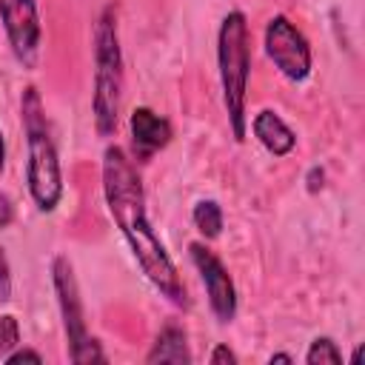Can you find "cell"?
<instances>
[{
    "label": "cell",
    "mask_w": 365,
    "mask_h": 365,
    "mask_svg": "<svg viewBox=\"0 0 365 365\" xmlns=\"http://www.w3.org/2000/svg\"><path fill=\"white\" fill-rule=\"evenodd\" d=\"M103 194H106L108 214L117 222L123 240L128 242L145 279L168 302H174L177 308H188V294L177 274V265L165 254V245L154 234L151 220L145 214L143 180L120 145H108L103 154Z\"/></svg>",
    "instance_id": "6da1fadb"
},
{
    "label": "cell",
    "mask_w": 365,
    "mask_h": 365,
    "mask_svg": "<svg viewBox=\"0 0 365 365\" xmlns=\"http://www.w3.org/2000/svg\"><path fill=\"white\" fill-rule=\"evenodd\" d=\"M20 117H23L26 143H29V165H26L29 194L40 211H54L63 197L60 160H57V148H54V140L48 131L43 100H40L37 88H31V86L20 97Z\"/></svg>",
    "instance_id": "7a4b0ae2"
},
{
    "label": "cell",
    "mask_w": 365,
    "mask_h": 365,
    "mask_svg": "<svg viewBox=\"0 0 365 365\" xmlns=\"http://www.w3.org/2000/svg\"><path fill=\"white\" fill-rule=\"evenodd\" d=\"M217 66L222 83V106L231 123L237 143L245 140V91L251 74V48H248V20L242 11H228L217 31Z\"/></svg>",
    "instance_id": "3957f363"
},
{
    "label": "cell",
    "mask_w": 365,
    "mask_h": 365,
    "mask_svg": "<svg viewBox=\"0 0 365 365\" xmlns=\"http://www.w3.org/2000/svg\"><path fill=\"white\" fill-rule=\"evenodd\" d=\"M120 94H123V54L117 34V11L106 6L94 23V94L91 111L100 137H111L117 131L120 117Z\"/></svg>",
    "instance_id": "277c9868"
},
{
    "label": "cell",
    "mask_w": 365,
    "mask_h": 365,
    "mask_svg": "<svg viewBox=\"0 0 365 365\" xmlns=\"http://www.w3.org/2000/svg\"><path fill=\"white\" fill-rule=\"evenodd\" d=\"M51 279H54V291H57V302H60V317H63V328H66L71 362H77V365L106 362V354L100 351V342L86 328L77 277H74V268H71V262L66 257H54V262H51Z\"/></svg>",
    "instance_id": "5b68a950"
},
{
    "label": "cell",
    "mask_w": 365,
    "mask_h": 365,
    "mask_svg": "<svg viewBox=\"0 0 365 365\" xmlns=\"http://www.w3.org/2000/svg\"><path fill=\"white\" fill-rule=\"evenodd\" d=\"M265 51L274 60V66L291 83L308 80V74H311V46H308L305 34L285 14H277V17L268 20V29H265Z\"/></svg>",
    "instance_id": "8992f818"
},
{
    "label": "cell",
    "mask_w": 365,
    "mask_h": 365,
    "mask_svg": "<svg viewBox=\"0 0 365 365\" xmlns=\"http://www.w3.org/2000/svg\"><path fill=\"white\" fill-rule=\"evenodd\" d=\"M0 20L14 57L34 68L40 51V17L34 0H0Z\"/></svg>",
    "instance_id": "52a82bcc"
},
{
    "label": "cell",
    "mask_w": 365,
    "mask_h": 365,
    "mask_svg": "<svg viewBox=\"0 0 365 365\" xmlns=\"http://www.w3.org/2000/svg\"><path fill=\"white\" fill-rule=\"evenodd\" d=\"M188 254H191L194 268L200 271V279H202L205 291H208V302H211L214 317L220 322H231L234 314H237V291H234V282H231L225 265L202 242H191L188 245Z\"/></svg>",
    "instance_id": "ba28073f"
},
{
    "label": "cell",
    "mask_w": 365,
    "mask_h": 365,
    "mask_svg": "<svg viewBox=\"0 0 365 365\" xmlns=\"http://www.w3.org/2000/svg\"><path fill=\"white\" fill-rule=\"evenodd\" d=\"M128 125H131L134 148H137V154H140L143 160L151 157V154H157L160 148H165V145L171 143V123H168L165 117H160L157 111L145 108V106L134 108Z\"/></svg>",
    "instance_id": "9c48e42d"
},
{
    "label": "cell",
    "mask_w": 365,
    "mask_h": 365,
    "mask_svg": "<svg viewBox=\"0 0 365 365\" xmlns=\"http://www.w3.org/2000/svg\"><path fill=\"white\" fill-rule=\"evenodd\" d=\"M254 137L262 143V148L265 151H271L274 157H285V154H291L294 151V145H297V134L282 123V117L277 114V111H271V108H265V111H259L257 117H254Z\"/></svg>",
    "instance_id": "30bf717a"
},
{
    "label": "cell",
    "mask_w": 365,
    "mask_h": 365,
    "mask_svg": "<svg viewBox=\"0 0 365 365\" xmlns=\"http://www.w3.org/2000/svg\"><path fill=\"white\" fill-rule=\"evenodd\" d=\"M145 362H174V365H185L191 362V351L185 342V331L177 325H165L154 342V348L148 351Z\"/></svg>",
    "instance_id": "8fae6325"
},
{
    "label": "cell",
    "mask_w": 365,
    "mask_h": 365,
    "mask_svg": "<svg viewBox=\"0 0 365 365\" xmlns=\"http://www.w3.org/2000/svg\"><path fill=\"white\" fill-rule=\"evenodd\" d=\"M191 220L205 240H217L222 231V208L217 200H200L191 211Z\"/></svg>",
    "instance_id": "7c38bea8"
},
{
    "label": "cell",
    "mask_w": 365,
    "mask_h": 365,
    "mask_svg": "<svg viewBox=\"0 0 365 365\" xmlns=\"http://www.w3.org/2000/svg\"><path fill=\"white\" fill-rule=\"evenodd\" d=\"M305 362L308 365H339L342 362V354L336 348V342L331 336H317L305 354Z\"/></svg>",
    "instance_id": "4fadbf2b"
},
{
    "label": "cell",
    "mask_w": 365,
    "mask_h": 365,
    "mask_svg": "<svg viewBox=\"0 0 365 365\" xmlns=\"http://www.w3.org/2000/svg\"><path fill=\"white\" fill-rule=\"evenodd\" d=\"M17 342H20V325L11 314H3L0 317V359L6 354H11L17 348Z\"/></svg>",
    "instance_id": "5bb4252c"
},
{
    "label": "cell",
    "mask_w": 365,
    "mask_h": 365,
    "mask_svg": "<svg viewBox=\"0 0 365 365\" xmlns=\"http://www.w3.org/2000/svg\"><path fill=\"white\" fill-rule=\"evenodd\" d=\"M0 299H11V268H9V259L0 248Z\"/></svg>",
    "instance_id": "9a60e30c"
},
{
    "label": "cell",
    "mask_w": 365,
    "mask_h": 365,
    "mask_svg": "<svg viewBox=\"0 0 365 365\" xmlns=\"http://www.w3.org/2000/svg\"><path fill=\"white\" fill-rule=\"evenodd\" d=\"M3 359H6L9 365H17V362H37V365H40V362H43V356H40L37 351H29V348H23V351H11V354H6Z\"/></svg>",
    "instance_id": "2e32d148"
},
{
    "label": "cell",
    "mask_w": 365,
    "mask_h": 365,
    "mask_svg": "<svg viewBox=\"0 0 365 365\" xmlns=\"http://www.w3.org/2000/svg\"><path fill=\"white\" fill-rule=\"evenodd\" d=\"M211 362H214V365H234V362H237V354H234L231 348H225V345H217V348L211 351Z\"/></svg>",
    "instance_id": "e0dca14e"
},
{
    "label": "cell",
    "mask_w": 365,
    "mask_h": 365,
    "mask_svg": "<svg viewBox=\"0 0 365 365\" xmlns=\"http://www.w3.org/2000/svg\"><path fill=\"white\" fill-rule=\"evenodd\" d=\"M11 220H14V205L6 194H0V228H6Z\"/></svg>",
    "instance_id": "ac0fdd59"
},
{
    "label": "cell",
    "mask_w": 365,
    "mask_h": 365,
    "mask_svg": "<svg viewBox=\"0 0 365 365\" xmlns=\"http://www.w3.org/2000/svg\"><path fill=\"white\" fill-rule=\"evenodd\" d=\"M322 180H325V174H322V168H311V174H308V188H311V191H317V188H322Z\"/></svg>",
    "instance_id": "d6986e66"
},
{
    "label": "cell",
    "mask_w": 365,
    "mask_h": 365,
    "mask_svg": "<svg viewBox=\"0 0 365 365\" xmlns=\"http://www.w3.org/2000/svg\"><path fill=\"white\" fill-rule=\"evenodd\" d=\"M271 362H294V356L291 354H274Z\"/></svg>",
    "instance_id": "ffe728a7"
},
{
    "label": "cell",
    "mask_w": 365,
    "mask_h": 365,
    "mask_svg": "<svg viewBox=\"0 0 365 365\" xmlns=\"http://www.w3.org/2000/svg\"><path fill=\"white\" fill-rule=\"evenodd\" d=\"M3 160H6V145H3V131H0V168H3Z\"/></svg>",
    "instance_id": "44dd1931"
}]
</instances>
